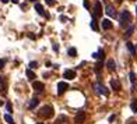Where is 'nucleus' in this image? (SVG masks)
Here are the masks:
<instances>
[{"instance_id": "f257e3e1", "label": "nucleus", "mask_w": 137, "mask_h": 124, "mask_svg": "<svg viewBox=\"0 0 137 124\" xmlns=\"http://www.w3.org/2000/svg\"><path fill=\"white\" fill-rule=\"evenodd\" d=\"M119 22H120V27H127L129 24L132 22V15H130V13L127 10L122 11L120 17H119Z\"/></svg>"}, {"instance_id": "f03ea898", "label": "nucleus", "mask_w": 137, "mask_h": 124, "mask_svg": "<svg viewBox=\"0 0 137 124\" xmlns=\"http://www.w3.org/2000/svg\"><path fill=\"white\" fill-rule=\"evenodd\" d=\"M39 116L42 119H50V117H53V108L52 106H43V108H41Z\"/></svg>"}, {"instance_id": "7ed1b4c3", "label": "nucleus", "mask_w": 137, "mask_h": 124, "mask_svg": "<svg viewBox=\"0 0 137 124\" xmlns=\"http://www.w3.org/2000/svg\"><path fill=\"white\" fill-rule=\"evenodd\" d=\"M67 89H68V84H67V82H64V81L57 82V95H63Z\"/></svg>"}, {"instance_id": "20e7f679", "label": "nucleus", "mask_w": 137, "mask_h": 124, "mask_svg": "<svg viewBox=\"0 0 137 124\" xmlns=\"http://www.w3.org/2000/svg\"><path fill=\"white\" fill-rule=\"evenodd\" d=\"M102 15V6L99 2H95V6H94V17L95 18H99Z\"/></svg>"}, {"instance_id": "39448f33", "label": "nucleus", "mask_w": 137, "mask_h": 124, "mask_svg": "<svg viewBox=\"0 0 137 124\" xmlns=\"http://www.w3.org/2000/svg\"><path fill=\"white\" fill-rule=\"evenodd\" d=\"M84 121H85V113L84 112L77 113L76 117H74V123H76V124H83Z\"/></svg>"}, {"instance_id": "423d86ee", "label": "nucleus", "mask_w": 137, "mask_h": 124, "mask_svg": "<svg viewBox=\"0 0 137 124\" xmlns=\"http://www.w3.org/2000/svg\"><path fill=\"white\" fill-rule=\"evenodd\" d=\"M35 10L38 11V14L46 17V18H49V14H46V13H45V10H43V6L41 4V3H35Z\"/></svg>"}, {"instance_id": "0eeeda50", "label": "nucleus", "mask_w": 137, "mask_h": 124, "mask_svg": "<svg viewBox=\"0 0 137 124\" xmlns=\"http://www.w3.org/2000/svg\"><path fill=\"white\" fill-rule=\"evenodd\" d=\"M63 77L66 78V80H74V78H76V71L74 70H66L63 74Z\"/></svg>"}, {"instance_id": "6e6552de", "label": "nucleus", "mask_w": 137, "mask_h": 124, "mask_svg": "<svg viewBox=\"0 0 137 124\" xmlns=\"http://www.w3.org/2000/svg\"><path fill=\"white\" fill-rule=\"evenodd\" d=\"M32 88L35 89V91H38V92H42V91H43V88H45V85H43V82L34 81V82H32Z\"/></svg>"}, {"instance_id": "1a4fd4ad", "label": "nucleus", "mask_w": 137, "mask_h": 124, "mask_svg": "<svg viewBox=\"0 0 137 124\" xmlns=\"http://www.w3.org/2000/svg\"><path fill=\"white\" fill-rule=\"evenodd\" d=\"M95 88H97V92H98V94H102V95H105V96H108V95H109V92L106 91V88H105L104 85L97 84V85H95Z\"/></svg>"}, {"instance_id": "9d476101", "label": "nucleus", "mask_w": 137, "mask_h": 124, "mask_svg": "<svg viewBox=\"0 0 137 124\" xmlns=\"http://www.w3.org/2000/svg\"><path fill=\"white\" fill-rule=\"evenodd\" d=\"M105 13H106L109 17H113V18H115L116 15H118V14H116V10L112 7V6H106V9H105Z\"/></svg>"}, {"instance_id": "9b49d317", "label": "nucleus", "mask_w": 137, "mask_h": 124, "mask_svg": "<svg viewBox=\"0 0 137 124\" xmlns=\"http://www.w3.org/2000/svg\"><path fill=\"white\" fill-rule=\"evenodd\" d=\"M111 87L113 91H120L122 89V85H120V82H119L118 80H112L111 81Z\"/></svg>"}, {"instance_id": "f8f14e48", "label": "nucleus", "mask_w": 137, "mask_h": 124, "mask_svg": "<svg viewBox=\"0 0 137 124\" xmlns=\"http://www.w3.org/2000/svg\"><path fill=\"white\" fill-rule=\"evenodd\" d=\"M38 105H39V99H38V98H34L32 101H31V103L28 105V109H29V110H32V109H35Z\"/></svg>"}, {"instance_id": "ddd939ff", "label": "nucleus", "mask_w": 137, "mask_h": 124, "mask_svg": "<svg viewBox=\"0 0 137 124\" xmlns=\"http://www.w3.org/2000/svg\"><path fill=\"white\" fill-rule=\"evenodd\" d=\"M102 28L104 29H111L112 28V22H111V20H102Z\"/></svg>"}, {"instance_id": "4468645a", "label": "nucleus", "mask_w": 137, "mask_h": 124, "mask_svg": "<svg viewBox=\"0 0 137 124\" xmlns=\"http://www.w3.org/2000/svg\"><path fill=\"white\" fill-rule=\"evenodd\" d=\"M92 57L98 59V60H102V59L105 57V52L102 50V49H99V50H98V53H94V54H92Z\"/></svg>"}, {"instance_id": "2eb2a0df", "label": "nucleus", "mask_w": 137, "mask_h": 124, "mask_svg": "<svg viewBox=\"0 0 137 124\" xmlns=\"http://www.w3.org/2000/svg\"><path fill=\"white\" fill-rule=\"evenodd\" d=\"M106 67H108V70H109V71H115V68H116V64H115V61H113V60H108V63H106Z\"/></svg>"}, {"instance_id": "dca6fc26", "label": "nucleus", "mask_w": 137, "mask_h": 124, "mask_svg": "<svg viewBox=\"0 0 137 124\" xmlns=\"http://www.w3.org/2000/svg\"><path fill=\"white\" fill-rule=\"evenodd\" d=\"M25 74H27V77H28V80H31V81H34V80L36 78V77H35V73H34L32 70H27Z\"/></svg>"}, {"instance_id": "f3484780", "label": "nucleus", "mask_w": 137, "mask_h": 124, "mask_svg": "<svg viewBox=\"0 0 137 124\" xmlns=\"http://www.w3.org/2000/svg\"><path fill=\"white\" fill-rule=\"evenodd\" d=\"M67 54H68L70 57H76V56H77V50H76V47H68Z\"/></svg>"}, {"instance_id": "a211bd4d", "label": "nucleus", "mask_w": 137, "mask_h": 124, "mask_svg": "<svg viewBox=\"0 0 137 124\" xmlns=\"http://www.w3.org/2000/svg\"><path fill=\"white\" fill-rule=\"evenodd\" d=\"M101 70H102V60H99L97 64H95V73L99 74L101 73Z\"/></svg>"}, {"instance_id": "6ab92c4d", "label": "nucleus", "mask_w": 137, "mask_h": 124, "mask_svg": "<svg viewBox=\"0 0 137 124\" xmlns=\"http://www.w3.org/2000/svg\"><path fill=\"white\" fill-rule=\"evenodd\" d=\"M130 109H132V112L137 113V99H134V101L132 102V105H130Z\"/></svg>"}, {"instance_id": "aec40b11", "label": "nucleus", "mask_w": 137, "mask_h": 124, "mask_svg": "<svg viewBox=\"0 0 137 124\" xmlns=\"http://www.w3.org/2000/svg\"><path fill=\"white\" fill-rule=\"evenodd\" d=\"M126 46H127V49H129L130 52H132V54L136 53V49H134V46H133L132 42H127V43H126Z\"/></svg>"}, {"instance_id": "412c9836", "label": "nucleus", "mask_w": 137, "mask_h": 124, "mask_svg": "<svg viewBox=\"0 0 137 124\" xmlns=\"http://www.w3.org/2000/svg\"><path fill=\"white\" fill-rule=\"evenodd\" d=\"M91 28L94 31H98V25H97V21H95V17H92V20H91Z\"/></svg>"}, {"instance_id": "4be33fe9", "label": "nucleus", "mask_w": 137, "mask_h": 124, "mask_svg": "<svg viewBox=\"0 0 137 124\" xmlns=\"http://www.w3.org/2000/svg\"><path fill=\"white\" fill-rule=\"evenodd\" d=\"M4 120H6L9 124H14V120H13V117L10 116V114H4Z\"/></svg>"}, {"instance_id": "5701e85b", "label": "nucleus", "mask_w": 137, "mask_h": 124, "mask_svg": "<svg viewBox=\"0 0 137 124\" xmlns=\"http://www.w3.org/2000/svg\"><path fill=\"white\" fill-rule=\"evenodd\" d=\"M133 31H134V27H130V28H129L127 31H126L125 36H126V38H129V36H130V35H132V34H133Z\"/></svg>"}, {"instance_id": "b1692460", "label": "nucleus", "mask_w": 137, "mask_h": 124, "mask_svg": "<svg viewBox=\"0 0 137 124\" xmlns=\"http://www.w3.org/2000/svg\"><path fill=\"white\" fill-rule=\"evenodd\" d=\"M63 121H66V117H64V116H60L59 119L56 120V124H62Z\"/></svg>"}, {"instance_id": "393cba45", "label": "nucleus", "mask_w": 137, "mask_h": 124, "mask_svg": "<svg viewBox=\"0 0 137 124\" xmlns=\"http://www.w3.org/2000/svg\"><path fill=\"white\" fill-rule=\"evenodd\" d=\"M129 77H130V81H132V84L134 85V82H136V75H134V73H130Z\"/></svg>"}, {"instance_id": "a878e982", "label": "nucleus", "mask_w": 137, "mask_h": 124, "mask_svg": "<svg viewBox=\"0 0 137 124\" xmlns=\"http://www.w3.org/2000/svg\"><path fill=\"white\" fill-rule=\"evenodd\" d=\"M36 66H38V64H36V61H31V63H29V67L31 68H35Z\"/></svg>"}, {"instance_id": "bb28decb", "label": "nucleus", "mask_w": 137, "mask_h": 124, "mask_svg": "<svg viewBox=\"0 0 137 124\" xmlns=\"http://www.w3.org/2000/svg\"><path fill=\"white\" fill-rule=\"evenodd\" d=\"M45 2H46L48 6H53L55 4V0H45Z\"/></svg>"}, {"instance_id": "cd10ccee", "label": "nucleus", "mask_w": 137, "mask_h": 124, "mask_svg": "<svg viewBox=\"0 0 137 124\" xmlns=\"http://www.w3.org/2000/svg\"><path fill=\"white\" fill-rule=\"evenodd\" d=\"M4 64H6V61H4V60H2V59H0V70H2L3 67H4Z\"/></svg>"}, {"instance_id": "c85d7f7f", "label": "nucleus", "mask_w": 137, "mask_h": 124, "mask_svg": "<svg viewBox=\"0 0 137 124\" xmlns=\"http://www.w3.org/2000/svg\"><path fill=\"white\" fill-rule=\"evenodd\" d=\"M7 112L11 113V105H10V103H7Z\"/></svg>"}, {"instance_id": "c756f323", "label": "nucleus", "mask_w": 137, "mask_h": 124, "mask_svg": "<svg viewBox=\"0 0 137 124\" xmlns=\"http://www.w3.org/2000/svg\"><path fill=\"white\" fill-rule=\"evenodd\" d=\"M84 7H85V9H90V4H88V2H87V0L84 2Z\"/></svg>"}, {"instance_id": "7c9ffc66", "label": "nucleus", "mask_w": 137, "mask_h": 124, "mask_svg": "<svg viewBox=\"0 0 137 124\" xmlns=\"http://www.w3.org/2000/svg\"><path fill=\"white\" fill-rule=\"evenodd\" d=\"M60 21H63V22H64V21H67V18H66L64 15H62V17H60Z\"/></svg>"}, {"instance_id": "2f4dec72", "label": "nucleus", "mask_w": 137, "mask_h": 124, "mask_svg": "<svg viewBox=\"0 0 137 124\" xmlns=\"http://www.w3.org/2000/svg\"><path fill=\"white\" fill-rule=\"evenodd\" d=\"M0 2H2L3 4H6V3H9V0H0Z\"/></svg>"}, {"instance_id": "473e14b6", "label": "nucleus", "mask_w": 137, "mask_h": 124, "mask_svg": "<svg viewBox=\"0 0 137 124\" xmlns=\"http://www.w3.org/2000/svg\"><path fill=\"white\" fill-rule=\"evenodd\" d=\"M11 2H13V3H16V4H18V3H20V0H11Z\"/></svg>"}, {"instance_id": "72a5a7b5", "label": "nucleus", "mask_w": 137, "mask_h": 124, "mask_svg": "<svg viewBox=\"0 0 137 124\" xmlns=\"http://www.w3.org/2000/svg\"><path fill=\"white\" fill-rule=\"evenodd\" d=\"M130 124H137V123H134V121H130Z\"/></svg>"}, {"instance_id": "f704fd0d", "label": "nucleus", "mask_w": 137, "mask_h": 124, "mask_svg": "<svg viewBox=\"0 0 137 124\" xmlns=\"http://www.w3.org/2000/svg\"><path fill=\"white\" fill-rule=\"evenodd\" d=\"M3 105V101H0V106H2Z\"/></svg>"}, {"instance_id": "c9c22d12", "label": "nucleus", "mask_w": 137, "mask_h": 124, "mask_svg": "<svg viewBox=\"0 0 137 124\" xmlns=\"http://www.w3.org/2000/svg\"><path fill=\"white\" fill-rule=\"evenodd\" d=\"M36 124H42V123H36Z\"/></svg>"}, {"instance_id": "e433bc0d", "label": "nucleus", "mask_w": 137, "mask_h": 124, "mask_svg": "<svg viewBox=\"0 0 137 124\" xmlns=\"http://www.w3.org/2000/svg\"><path fill=\"white\" fill-rule=\"evenodd\" d=\"M31 2H35V0H31Z\"/></svg>"}, {"instance_id": "4c0bfd02", "label": "nucleus", "mask_w": 137, "mask_h": 124, "mask_svg": "<svg viewBox=\"0 0 137 124\" xmlns=\"http://www.w3.org/2000/svg\"><path fill=\"white\" fill-rule=\"evenodd\" d=\"M0 81H2V78H0Z\"/></svg>"}]
</instances>
